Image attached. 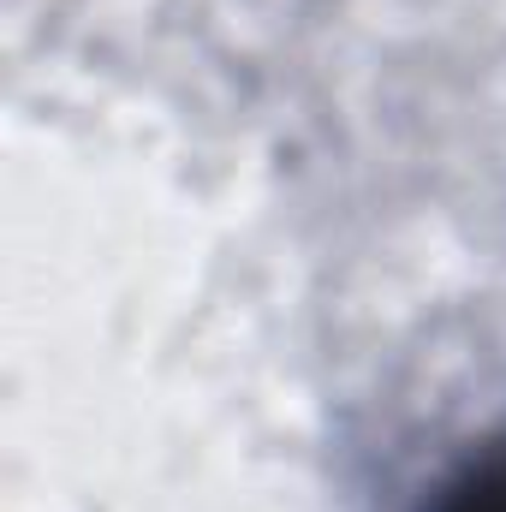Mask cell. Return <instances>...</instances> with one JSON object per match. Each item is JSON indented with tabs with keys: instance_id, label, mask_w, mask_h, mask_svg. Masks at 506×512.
<instances>
[{
	"instance_id": "6da1fadb",
	"label": "cell",
	"mask_w": 506,
	"mask_h": 512,
	"mask_svg": "<svg viewBox=\"0 0 506 512\" xmlns=\"http://www.w3.org/2000/svg\"><path fill=\"white\" fill-rule=\"evenodd\" d=\"M405 512H506V429L447 459Z\"/></svg>"
}]
</instances>
